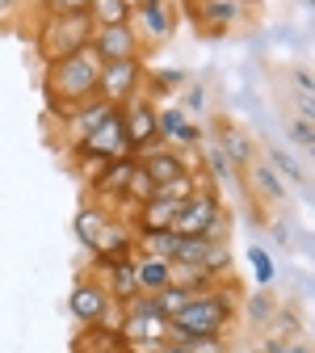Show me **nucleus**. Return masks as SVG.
Listing matches in <instances>:
<instances>
[{
  "mask_svg": "<svg viewBox=\"0 0 315 353\" xmlns=\"http://www.w3.org/2000/svg\"><path fill=\"white\" fill-rule=\"evenodd\" d=\"M118 118L126 126V139H130V156L134 160H143V156L168 148L160 139V126H156V101L148 93H139V97H130L126 105H118Z\"/></svg>",
  "mask_w": 315,
  "mask_h": 353,
  "instance_id": "0eeeda50",
  "label": "nucleus"
},
{
  "mask_svg": "<svg viewBox=\"0 0 315 353\" xmlns=\"http://www.w3.org/2000/svg\"><path fill=\"white\" fill-rule=\"evenodd\" d=\"M97 80H101V59L93 51H76L68 59H55V63H42V101L55 114V122L97 97Z\"/></svg>",
  "mask_w": 315,
  "mask_h": 353,
  "instance_id": "f257e3e1",
  "label": "nucleus"
},
{
  "mask_svg": "<svg viewBox=\"0 0 315 353\" xmlns=\"http://www.w3.org/2000/svg\"><path fill=\"white\" fill-rule=\"evenodd\" d=\"M294 88H298V97H311L315 80H311V72H307V68H298V72H294Z\"/></svg>",
  "mask_w": 315,
  "mask_h": 353,
  "instance_id": "a19ab883",
  "label": "nucleus"
},
{
  "mask_svg": "<svg viewBox=\"0 0 315 353\" xmlns=\"http://www.w3.org/2000/svg\"><path fill=\"white\" fill-rule=\"evenodd\" d=\"M244 176H248V194L261 198V202H269V206H282V202L290 198V185H286L265 160H252V164L244 168Z\"/></svg>",
  "mask_w": 315,
  "mask_h": 353,
  "instance_id": "dca6fc26",
  "label": "nucleus"
},
{
  "mask_svg": "<svg viewBox=\"0 0 315 353\" xmlns=\"http://www.w3.org/2000/svg\"><path fill=\"white\" fill-rule=\"evenodd\" d=\"M88 51H93L101 63H118V59H143V42L134 38L130 21L126 26H97L93 30V42H88Z\"/></svg>",
  "mask_w": 315,
  "mask_h": 353,
  "instance_id": "f8f14e48",
  "label": "nucleus"
},
{
  "mask_svg": "<svg viewBox=\"0 0 315 353\" xmlns=\"http://www.w3.org/2000/svg\"><path fill=\"white\" fill-rule=\"evenodd\" d=\"M148 198H156V181L143 172V164L134 168V176H130V185H126V210H134V206H143Z\"/></svg>",
  "mask_w": 315,
  "mask_h": 353,
  "instance_id": "473e14b6",
  "label": "nucleus"
},
{
  "mask_svg": "<svg viewBox=\"0 0 315 353\" xmlns=\"http://www.w3.org/2000/svg\"><path fill=\"white\" fill-rule=\"evenodd\" d=\"M114 114V105L110 101H101V97H93V101H84V105H76V110H68L63 118H59V130H63V143L72 148V143H80L88 130H97L105 118Z\"/></svg>",
  "mask_w": 315,
  "mask_h": 353,
  "instance_id": "4468645a",
  "label": "nucleus"
},
{
  "mask_svg": "<svg viewBox=\"0 0 315 353\" xmlns=\"http://www.w3.org/2000/svg\"><path fill=\"white\" fill-rule=\"evenodd\" d=\"M122 156H130V139H126V126H122L118 110L97 130H88L80 143H72L76 164H105V160H122Z\"/></svg>",
  "mask_w": 315,
  "mask_h": 353,
  "instance_id": "6e6552de",
  "label": "nucleus"
},
{
  "mask_svg": "<svg viewBox=\"0 0 315 353\" xmlns=\"http://www.w3.org/2000/svg\"><path fill=\"white\" fill-rule=\"evenodd\" d=\"M176 26H181V5L176 0H130V30L143 42V51L172 42Z\"/></svg>",
  "mask_w": 315,
  "mask_h": 353,
  "instance_id": "39448f33",
  "label": "nucleus"
},
{
  "mask_svg": "<svg viewBox=\"0 0 315 353\" xmlns=\"http://www.w3.org/2000/svg\"><path fill=\"white\" fill-rule=\"evenodd\" d=\"M148 80V63L143 59H118V63H101V80H97V97L110 101L114 110L126 105L130 97L143 93Z\"/></svg>",
  "mask_w": 315,
  "mask_h": 353,
  "instance_id": "9b49d317",
  "label": "nucleus"
},
{
  "mask_svg": "<svg viewBox=\"0 0 315 353\" xmlns=\"http://www.w3.org/2000/svg\"><path fill=\"white\" fill-rule=\"evenodd\" d=\"M160 353H190V349H181V345H176V341H168V345H164Z\"/></svg>",
  "mask_w": 315,
  "mask_h": 353,
  "instance_id": "79ce46f5",
  "label": "nucleus"
},
{
  "mask_svg": "<svg viewBox=\"0 0 315 353\" xmlns=\"http://www.w3.org/2000/svg\"><path fill=\"white\" fill-rule=\"evenodd\" d=\"M274 307H278V299L269 290H252V294L240 299V320H248L252 328H265L269 316H274Z\"/></svg>",
  "mask_w": 315,
  "mask_h": 353,
  "instance_id": "cd10ccee",
  "label": "nucleus"
},
{
  "mask_svg": "<svg viewBox=\"0 0 315 353\" xmlns=\"http://www.w3.org/2000/svg\"><path fill=\"white\" fill-rule=\"evenodd\" d=\"M252 353H311L307 336H294V341H274V336H261V345Z\"/></svg>",
  "mask_w": 315,
  "mask_h": 353,
  "instance_id": "4c0bfd02",
  "label": "nucleus"
},
{
  "mask_svg": "<svg viewBox=\"0 0 315 353\" xmlns=\"http://www.w3.org/2000/svg\"><path fill=\"white\" fill-rule=\"evenodd\" d=\"M34 51L42 63H55V59H68L76 51H88L93 42V21L88 13H72V17H38L34 13Z\"/></svg>",
  "mask_w": 315,
  "mask_h": 353,
  "instance_id": "7ed1b4c3",
  "label": "nucleus"
},
{
  "mask_svg": "<svg viewBox=\"0 0 315 353\" xmlns=\"http://www.w3.org/2000/svg\"><path fill=\"white\" fill-rule=\"evenodd\" d=\"M30 9L38 17H72V13H88V0H30Z\"/></svg>",
  "mask_w": 315,
  "mask_h": 353,
  "instance_id": "2f4dec72",
  "label": "nucleus"
},
{
  "mask_svg": "<svg viewBox=\"0 0 315 353\" xmlns=\"http://www.w3.org/2000/svg\"><path fill=\"white\" fill-rule=\"evenodd\" d=\"M105 223H110V210H105V206H97V202H84V206L76 210V219H72V236L80 240V248L93 252V244L101 240Z\"/></svg>",
  "mask_w": 315,
  "mask_h": 353,
  "instance_id": "aec40b11",
  "label": "nucleus"
},
{
  "mask_svg": "<svg viewBox=\"0 0 315 353\" xmlns=\"http://www.w3.org/2000/svg\"><path fill=\"white\" fill-rule=\"evenodd\" d=\"M181 349H190V353H232V345H227V336H214V332H206V336H172Z\"/></svg>",
  "mask_w": 315,
  "mask_h": 353,
  "instance_id": "e433bc0d",
  "label": "nucleus"
},
{
  "mask_svg": "<svg viewBox=\"0 0 315 353\" xmlns=\"http://www.w3.org/2000/svg\"><path fill=\"white\" fill-rule=\"evenodd\" d=\"M198 148H202V164H206V172H202V176H206L214 190H223V185H240V168L219 152V143H214V139H202Z\"/></svg>",
  "mask_w": 315,
  "mask_h": 353,
  "instance_id": "4be33fe9",
  "label": "nucleus"
},
{
  "mask_svg": "<svg viewBox=\"0 0 315 353\" xmlns=\"http://www.w3.org/2000/svg\"><path fill=\"white\" fill-rule=\"evenodd\" d=\"M172 214H176V202H168V198H148L143 206H134L126 219H130L134 232H168V228H172Z\"/></svg>",
  "mask_w": 315,
  "mask_h": 353,
  "instance_id": "6ab92c4d",
  "label": "nucleus"
},
{
  "mask_svg": "<svg viewBox=\"0 0 315 353\" xmlns=\"http://www.w3.org/2000/svg\"><path fill=\"white\" fill-rule=\"evenodd\" d=\"M156 126H160V139L168 143V148H176V152H185V148H198L206 135H202V126L176 105V101H164V105H156Z\"/></svg>",
  "mask_w": 315,
  "mask_h": 353,
  "instance_id": "ddd939ff",
  "label": "nucleus"
},
{
  "mask_svg": "<svg viewBox=\"0 0 315 353\" xmlns=\"http://www.w3.org/2000/svg\"><path fill=\"white\" fill-rule=\"evenodd\" d=\"M286 139H290L298 152H311V148H315V126H311V118H303V114L286 118Z\"/></svg>",
  "mask_w": 315,
  "mask_h": 353,
  "instance_id": "c9c22d12",
  "label": "nucleus"
},
{
  "mask_svg": "<svg viewBox=\"0 0 315 353\" xmlns=\"http://www.w3.org/2000/svg\"><path fill=\"white\" fill-rule=\"evenodd\" d=\"M223 210H227V206H223V194L206 181L185 202H176V214H172V228L168 232H176V236H206L210 223H214Z\"/></svg>",
  "mask_w": 315,
  "mask_h": 353,
  "instance_id": "1a4fd4ad",
  "label": "nucleus"
},
{
  "mask_svg": "<svg viewBox=\"0 0 315 353\" xmlns=\"http://www.w3.org/2000/svg\"><path fill=\"white\" fill-rule=\"evenodd\" d=\"M168 286H181L190 294H202L210 286H219L206 270H198V265H185V261H172V270H168Z\"/></svg>",
  "mask_w": 315,
  "mask_h": 353,
  "instance_id": "a878e982",
  "label": "nucleus"
},
{
  "mask_svg": "<svg viewBox=\"0 0 315 353\" xmlns=\"http://www.w3.org/2000/svg\"><path fill=\"white\" fill-rule=\"evenodd\" d=\"M269 236H274L278 248H290L294 244V228L286 223V219H274V223H269Z\"/></svg>",
  "mask_w": 315,
  "mask_h": 353,
  "instance_id": "ea45409f",
  "label": "nucleus"
},
{
  "mask_svg": "<svg viewBox=\"0 0 315 353\" xmlns=\"http://www.w3.org/2000/svg\"><path fill=\"white\" fill-rule=\"evenodd\" d=\"M88 21L97 26H126L130 21V0H88Z\"/></svg>",
  "mask_w": 315,
  "mask_h": 353,
  "instance_id": "c85d7f7f",
  "label": "nucleus"
},
{
  "mask_svg": "<svg viewBox=\"0 0 315 353\" xmlns=\"http://www.w3.org/2000/svg\"><path fill=\"white\" fill-rule=\"evenodd\" d=\"M185 84H190V72H181V68H148L143 93H148L152 101H168V97L181 93Z\"/></svg>",
  "mask_w": 315,
  "mask_h": 353,
  "instance_id": "5701e85b",
  "label": "nucleus"
},
{
  "mask_svg": "<svg viewBox=\"0 0 315 353\" xmlns=\"http://www.w3.org/2000/svg\"><path fill=\"white\" fill-rule=\"evenodd\" d=\"M152 303H156V312H160L164 320H172V316L190 303V290H181V286H164V290L152 294Z\"/></svg>",
  "mask_w": 315,
  "mask_h": 353,
  "instance_id": "72a5a7b5",
  "label": "nucleus"
},
{
  "mask_svg": "<svg viewBox=\"0 0 315 353\" xmlns=\"http://www.w3.org/2000/svg\"><path fill=\"white\" fill-rule=\"evenodd\" d=\"M265 164L274 168L286 185H298L303 194L311 190V176H307V168L294 160V152H290V148H282V143H265Z\"/></svg>",
  "mask_w": 315,
  "mask_h": 353,
  "instance_id": "412c9836",
  "label": "nucleus"
},
{
  "mask_svg": "<svg viewBox=\"0 0 315 353\" xmlns=\"http://www.w3.org/2000/svg\"><path fill=\"white\" fill-rule=\"evenodd\" d=\"M248 270H252V282H256V290H269L274 286V278H278V265H274V256H269V248L265 244H248Z\"/></svg>",
  "mask_w": 315,
  "mask_h": 353,
  "instance_id": "c756f323",
  "label": "nucleus"
},
{
  "mask_svg": "<svg viewBox=\"0 0 315 353\" xmlns=\"http://www.w3.org/2000/svg\"><path fill=\"white\" fill-rule=\"evenodd\" d=\"M198 270H206L214 282L232 278V244H227V240H206V252H202V261H198Z\"/></svg>",
  "mask_w": 315,
  "mask_h": 353,
  "instance_id": "bb28decb",
  "label": "nucleus"
},
{
  "mask_svg": "<svg viewBox=\"0 0 315 353\" xmlns=\"http://www.w3.org/2000/svg\"><path fill=\"white\" fill-rule=\"evenodd\" d=\"M240 299H244V290H240L236 278H223L219 286H210L202 294H190V303L168 320L172 336H206V332L227 336L240 320Z\"/></svg>",
  "mask_w": 315,
  "mask_h": 353,
  "instance_id": "f03ea898",
  "label": "nucleus"
},
{
  "mask_svg": "<svg viewBox=\"0 0 315 353\" xmlns=\"http://www.w3.org/2000/svg\"><path fill=\"white\" fill-rule=\"evenodd\" d=\"M72 353H126V341L114 324H88L76 332Z\"/></svg>",
  "mask_w": 315,
  "mask_h": 353,
  "instance_id": "a211bd4d",
  "label": "nucleus"
},
{
  "mask_svg": "<svg viewBox=\"0 0 315 353\" xmlns=\"http://www.w3.org/2000/svg\"><path fill=\"white\" fill-rule=\"evenodd\" d=\"M134 252L172 261V252H176V232H134Z\"/></svg>",
  "mask_w": 315,
  "mask_h": 353,
  "instance_id": "7c9ffc66",
  "label": "nucleus"
},
{
  "mask_svg": "<svg viewBox=\"0 0 315 353\" xmlns=\"http://www.w3.org/2000/svg\"><path fill=\"white\" fill-rule=\"evenodd\" d=\"M261 336H274V341H294L303 336V312L290 303H278L274 307V316H269V324L261 328Z\"/></svg>",
  "mask_w": 315,
  "mask_h": 353,
  "instance_id": "393cba45",
  "label": "nucleus"
},
{
  "mask_svg": "<svg viewBox=\"0 0 315 353\" xmlns=\"http://www.w3.org/2000/svg\"><path fill=\"white\" fill-rule=\"evenodd\" d=\"M168 270H172V261L148 256V252H134V278H139V294L164 290V286H168Z\"/></svg>",
  "mask_w": 315,
  "mask_h": 353,
  "instance_id": "b1692460",
  "label": "nucleus"
},
{
  "mask_svg": "<svg viewBox=\"0 0 315 353\" xmlns=\"http://www.w3.org/2000/svg\"><path fill=\"white\" fill-rule=\"evenodd\" d=\"M26 9H30V0H0V30H9Z\"/></svg>",
  "mask_w": 315,
  "mask_h": 353,
  "instance_id": "58836bf2",
  "label": "nucleus"
},
{
  "mask_svg": "<svg viewBox=\"0 0 315 353\" xmlns=\"http://www.w3.org/2000/svg\"><path fill=\"white\" fill-rule=\"evenodd\" d=\"M176 97H181L176 105H181V110H185V114H190L194 122H198V118L206 114V84H202V80H190V84H185V88H181V93H176Z\"/></svg>",
  "mask_w": 315,
  "mask_h": 353,
  "instance_id": "f704fd0d",
  "label": "nucleus"
},
{
  "mask_svg": "<svg viewBox=\"0 0 315 353\" xmlns=\"http://www.w3.org/2000/svg\"><path fill=\"white\" fill-rule=\"evenodd\" d=\"M68 312H72V320H76L80 328H88V324H114V328H118L122 307L114 303V294L105 290V282H101L97 274H88V278H80V282L72 286Z\"/></svg>",
  "mask_w": 315,
  "mask_h": 353,
  "instance_id": "423d86ee",
  "label": "nucleus"
},
{
  "mask_svg": "<svg viewBox=\"0 0 315 353\" xmlns=\"http://www.w3.org/2000/svg\"><path fill=\"white\" fill-rule=\"evenodd\" d=\"M118 332H122L126 345H168L172 341V324L156 312L152 294H134V299L122 303Z\"/></svg>",
  "mask_w": 315,
  "mask_h": 353,
  "instance_id": "20e7f679",
  "label": "nucleus"
},
{
  "mask_svg": "<svg viewBox=\"0 0 315 353\" xmlns=\"http://www.w3.org/2000/svg\"><path fill=\"white\" fill-rule=\"evenodd\" d=\"M176 5H181V13L210 38H223L248 13V0H176Z\"/></svg>",
  "mask_w": 315,
  "mask_h": 353,
  "instance_id": "9d476101",
  "label": "nucleus"
},
{
  "mask_svg": "<svg viewBox=\"0 0 315 353\" xmlns=\"http://www.w3.org/2000/svg\"><path fill=\"white\" fill-rule=\"evenodd\" d=\"M214 143H219V152L227 156L240 172L256 160V139L248 135L244 126H236V122H214Z\"/></svg>",
  "mask_w": 315,
  "mask_h": 353,
  "instance_id": "2eb2a0df",
  "label": "nucleus"
},
{
  "mask_svg": "<svg viewBox=\"0 0 315 353\" xmlns=\"http://www.w3.org/2000/svg\"><path fill=\"white\" fill-rule=\"evenodd\" d=\"M139 164H143V172L152 176L156 185H168V181H176V176L194 172V168H190V156H185V152H176V148H160V152L143 156Z\"/></svg>",
  "mask_w": 315,
  "mask_h": 353,
  "instance_id": "f3484780",
  "label": "nucleus"
}]
</instances>
